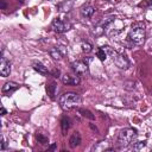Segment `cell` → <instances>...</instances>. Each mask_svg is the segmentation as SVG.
Wrapping results in <instances>:
<instances>
[{
	"instance_id": "obj_1",
	"label": "cell",
	"mask_w": 152,
	"mask_h": 152,
	"mask_svg": "<svg viewBox=\"0 0 152 152\" xmlns=\"http://www.w3.org/2000/svg\"><path fill=\"white\" fill-rule=\"evenodd\" d=\"M82 99L78 94L76 93H64L59 97V106L63 110H70L72 108H76L81 104Z\"/></svg>"
},
{
	"instance_id": "obj_2",
	"label": "cell",
	"mask_w": 152,
	"mask_h": 152,
	"mask_svg": "<svg viewBox=\"0 0 152 152\" xmlns=\"http://www.w3.org/2000/svg\"><path fill=\"white\" fill-rule=\"evenodd\" d=\"M146 37V32H145V26L140 23H137L132 26V28L128 32V39L137 44V45H141L145 40Z\"/></svg>"
},
{
	"instance_id": "obj_3",
	"label": "cell",
	"mask_w": 152,
	"mask_h": 152,
	"mask_svg": "<svg viewBox=\"0 0 152 152\" xmlns=\"http://www.w3.org/2000/svg\"><path fill=\"white\" fill-rule=\"evenodd\" d=\"M135 137H137V131L134 128H131V127L124 128L120 131L118 135V144L121 147H126L135 139Z\"/></svg>"
},
{
	"instance_id": "obj_4",
	"label": "cell",
	"mask_w": 152,
	"mask_h": 152,
	"mask_svg": "<svg viewBox=\"0 0 152 152\" xmlns=\"http://www.w3.org/2000/svg\"><path fill=\"white\" fill-rule=\"evenodd\" d=\"M51 27L53 28L55 32H57V33H63V32H66L68 30H70L71 25H70L69 23H65V21L61 20L59 18H56V19L52 20Z\"/></svg>"
},
{
	"instance_id": "obj_5",
	"label": "cell",
	"mask_w": 152,
	"mask_h": 152,
	"mask_svg": "<svg viewBox=\"0 0 152 152\" xmlns=\"http://www.w3.org/2000/svg\"><path fill=\"white\" fill-rule=\"evenodd\" d=\"M71 69L76 75H86L88 74V64L83 61H75L71 63Z\"/></svg>"
},
{
	"instance_id": "obj_6",
	"label": "cell",
	"mask_w": 152,
	"mask_h": 152,
	"mask_svg": "<svg viewBox=\"0 0 152 152\" xmlns=\"http://www.w3.org/2000/svg\"><path fill=\"white\" fill-rule=\"evenodd\" d=\"M113 61H114L115 65H116L119 69L126 70V69L129 68V61H128V58H127L124 53H116L115 57L113 58Z\"/></svg>"
},
{
	"instance_id": "obj_7",
	"label": "cell",
	"mask_w": 152,
	"mask_h": 152,
	"mask_svg": "<svg viewBox=\"0 0 152 152\" xmlns=\"http://www.w3.org/2000/svg\"><path fill=\"white\" fill-rule=\"evenodd\" d=\"M0 74L2 77H7L11 74V64L4 56H1L0 59Z\"/></svg>"
},
{
	"instance_id": "obj_8",
	"label": "cell",
	"mask_w": 152,
	"mask_h": 152,
	"mask_svg": "<svg viewBox=\"0 0 152 152\" xmlns=\"http://www.w3.org/2000/svg\"><path fill=\"white\" fill-rule=\"evenodd\" d=\"M64 46H56V48H52V49H50V51H49V53H50V56L53 58V59H56V61H61L62 58H63V56L65 55V49H63Z\"/></svg>"
},
{
	"instance_id": "obj_9",
	"label": "cell",
	"mask_w": 152,
	"mask_h": 152,
	"mask_svg": "<svg viewBox=\"0 0 152 152\" xmlns=\"http://www.w3.org/2000/svg\"><path fill=\"white\" fill-rule=\"evenodd\" d=\"M62 82L66 86H77L80 84L81 80L78 77V75H75V76H71V75H68V74H64L62 76Z\"/></svg>"
},
{
	"instance_id": "obj_10",
	"label": "cell",
	"mask_w": 152,
	"mask_h": 152,
	"mask_svg": "<svg viewBox=\"0 0 152 152\" xmlns=\"http://www.w3.org/2000/svg\"><path fill=\"white\" fill-rule=\"evenodd\" d=\"M19 88V84L17 82H13V81H10V82H6L4 86H2V94H11L13 91H15L17 89Z\"/></svg>"
},
{
	"instance_id": "obj_11",
	"label": "cell",
	"mask_w": 152,
	"mask_h": 152,
	"mask_svg": "<svg viewBox=\"0 0 152 152\" xmlns=\"http://www.w3.org/2000/svg\"><path fill=\"white\" fill-rule=\"evenodd\" d=\"M94 12H95V8L91 5H88V4L87 5H83L81 7V10H80V13H81V15L83 18H90L94 14Z\"/></svg>"
},
{
	"instance_id": "obj_12",
	"label": "cell",
	"mask_w": 152,
	"mask_h": 152,
	"mask_svg": "<svg viewBox=\"0 0 152 152\" xmlns=\"http://www.w3.org/2000/svg\"><path fill=\"white\" fill-rule=\"evenodd\" d=\"M32 68H33L38 74H40V75H43V76H46V75L50 74V71L48 70V68H46L43 63H40V62H33Z\"/></svg>"
},
{
	"instance_id": "obj_13",
	"label": "cell",
	"mask_w": 152,
	"mask_h": 152,
	"mask_svg": "<svg viewBox=\"0 0 152 152\" xmlns=\"http://www.w3.org/2000/svg\"><path fill=\"white\" fill-rule=\"evenodd\" d=\"M81 134L78 133V132H74L71 135H70V138H69V146L71 147V148H74V147H76V146H78L80 144H81Z\"/></svg>"
},
{
	"instance_id": "obj_14",
	"label": "cell",
	"mask_w": 152,
	"mask_h": 152,
	"mask_svg": "<svg viewBox=\"0 0 152 152\" xmlns=\"http://www.w3.org/2000/svg\"><path fill=\"white\" fill-rule=\"evenodd\" d=\"M69 127H70V119L64 115V116L62 118V120H61V128H62V134H63V135L66 134Z\"/></svg>"
},
{
	"instance_id": "obj_15",
	"label": "cell",
	"mask_w": 152,
	"mask_h": 152,
	"mask_svg": "<svg viewBox=\"0 0 152 152\" xmlns=\"http://www.w3.org/2000/svg\"><path fill=\"white\" fill-rule=\"evenodd\" d=\"M56 89H57V86H56V83H55V82H51L50 84H48V86H46V91H48V94L50 95V97H51V99H53V97H55Z\"/></svg>"
},
{
	"instance_id": "obj_16",
	"label": "cell",
	"mask_w": 152,
	"mask_h": 152,
	"mask_svg": "<svg viewBox=\"0 0 152 152\" xmlns=\"http://www.w3.org/2000/svg\"><path fill=\"white\" fill-rule=\"evenodd\" d=\"M81 49H82V51H83L84 53H89V52H91V50H93V45H91L90 43L83 40V42L81 43Z\"/></svg>"
},
{
	"instance_id": "obj_17",
	"label": "cell",
	"mask_w": 152,
	"mask_h": 152,
	"mask_svg": "<svg viewBox=\"0 0 152 152\" xmlns=\"http://www.w3.org/2000/svg\"><path fill=\"white\" fill-rule=\"evenodd\" d=\"M36 139L38 140V142H40V144H48L49 142V138H48V135H45V134H43V133H36Z\"/></svg>"
},
{
	"instance_id": "obj_18",
	"label": "cell",
	"mask_w": 152,
	"mask_h": 152,
	"mask_svg": "<svg viewBox=\"0 0 152 152\" xmlns=\"http://www.w3.org/2000/svg\"><path fill=\"white\" fill-rule=\"evenodd\" d=\"M96 56H97V58H99L101 62H104V61L107 59V57H108V55L106 53V51L103 50V48H100V49L96 51Z\"/></svg>"
},
{
	"instance_id": "obj_19",
	"label": "cell",
	"mask_w": 152,
	"mask_h": 152,
	"mask_svg": "<svg viewBox=\"0 0 152 152\" xmlns=\"http://www.w3.org/2000/svg\"><path fill=\"white\" fill-rule=\"evenodd\" d=\"M124 88L126 90H133L135 88V82L134 81H126L124 83Z\"/></svg>"
},
{
	"instance_id": "obj_20",
	"label": "cell",
	"mask_w": 152,
	"mask_h": 152,
	"mask_svg": "<svg viewBox=\"0 0 152 152\" xmlns=\"http://www.w3.org/2000/svg\"><path fill=\"white\" fill-rule=\"evenodd\" d=\"M80 113H82V115L84 116V118H88V119H90V120H94V115L91 114V112H89V110H87V109H80Z\"/></svg>"
},
{
	"instance_id": "obj_21",
	"label": "cell",
	"mask_w": 152,
	"mask_h": 152,
	"mask_svg": "<svg viewBox=\"0 0 152 152\" xmlns=\"http://www.w3.org/2000/svg\"><path fill=\"white\" fill-rule=\"evenodd\" d=\"M145 145H146V141H138L137 144H134L133 148H134V150H140V148H142Z\"/></svg>"
},
{
	"instance_id": "obj_22",
	"label": "cell",
	"mask_w": 152,
	"mask_h": 152,
	"mask_svg": "<svg viewBox=\"0 0 152 152\" xmlns=\"http://www.w3.org/2000/svg\"><path fill=\"white\" fill-rule=\"evenodd\" d=\"M5 148H6V141H5L4 139H1V147H0V150L4 151Z\"/></svg>"
},
{
	"instance_id": "obj_23",
	"label": "cell",
	"mask_w": 152,
	"mask_h": 152,
	"mask_svg": "<svg viewBox=\"0 0 152 152\" xmlns=\"http://www.w3.org/2000/svg\"><path fill=\"white\" fill-rule=\"evenodd\" d=\"M0 6H1V10H5L6 8V2H5V0H0Z\"/></svg>"
},
{
	"instance_id": "obj_24",
	"label": "cell",
	"mask_w": 152,
	"mask_h": 152,
	"mask_svg": "<svg viewBox=\"0 0 152 152\" xmlns=\"http://www.w3.org/2000/svg\"><path fill=\"white\" fill-rule=\"evenodd\" d=\"M6 114V109L4 107H1V115H5Z\"/></svg>"
},
{
	"instance_id": "obj_25",
	"label": "cell",
	"mask_w": 152,
	"mask_h": 152,
	"mask_svg": "<svg viewBox=\"0 0 152 152\" xmlns=\"http://www.w3.org/2000/svg\"><path fill=\"white\" fill-rule=\"evenodd\" d=\"M55 148H56V145H55V144H53V145H51V146L49 147V150H55Z\"/></svg>"
},
{
	"instance_id": "obj_26",
	"label": "cell",
	"mask_w": 152,
	"mask_h": 152,
	"mask_svg": "<svg viewBox=\"0 0 152 152\" xmlns=\"http://www.w3.org/2000/svg\"><path fill=\"white\" fill-rule=\"evenodd\" d=\"M20 1H21V0H20Z\"/></svg>"
}]
</instances>
